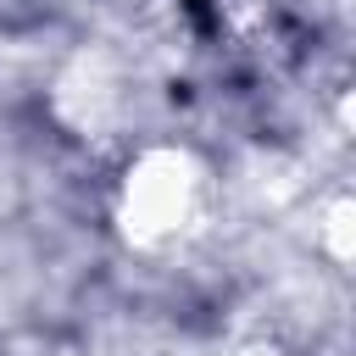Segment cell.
Masks as SVG:
<instances>
[{
	"label": "cell",
	"instance_id": "1",
	"mask_svg": "<svg viewBox=\"0 0 356 356\" xmlns=\"http://www.w3.org/2000/svg\"><path fill=\"white\" fill-rule=\"evenodd\" d=\"M195 161L184 150H145L122 184V222L139 245H156V239H172L189 211H195Z\"/></svg>",
	"mask_w": 356,
	"mask_h": 356
}]
</instances>
